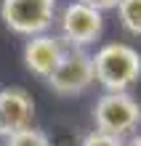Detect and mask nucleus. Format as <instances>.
<instances>
[{
    "label": "nucleus",
    "instance_id": "20e7f679",
    "mask_svg": "<svg viewBox=\"0 0 141 146\" xmlns=\"http://www.w3.org/2000/svg\"><path fill=\"white\" fill-rule=\"evenodd\" d=\"M59 21V37L67 48H80L85 50L88 45L99 42L104 35V13L93 11L83 3H67L56 16Z\"/></svg>",
    "mask_w": 141,
    "mask_h": 146
},
{
    "label": "nucleus",
    "instance_id": "9b49d317",
    "mask_svg": "<svg viewBox=\"0 0 141 146\" xmlns=\"http://www.w3.org/2000/svg\"><path fill=\"white\" fill-rule=\"evenodd\" d=\"M75 3H83V5L93 8V11H99V13H107V11H114V8H117L120 0H75Z\"/></svg>",
    "mask_w": 141,
    "mask_h": 146
},
{
    "label": "nucleus",
    "instance_id": "7ed1b4c3",
    "mask_svg": "<svg viewBox=\"0 0 141 146\" xmlns=\"http://www.w3.org/2000/svg\"><path fill=\"white\" fill-rule=\"evenodd\" d=\"M0 19L13 35H45L56 21V0H3Z\"/></svg>",
    "mask_w": 141,
    "mask_h": 146
},
{
    "label": "nucleus",
    "instance_id": "6e6552de",
    "mask_svg": "<svg viewBox=\"0 0 141 146\" xmlns=\"http://www.w3.org/2000/svg\"><path fill=\"white\" fill-rule=\"evenodd\" d=\"M114 11H117L120 27L128 35L141 37V0H120Z\"/></svg>",
    "mask_w": 141,
    "mask_h": 146
},
{
    "label": "nucleus",
    "instance_id": "9d476101",
    "mask_svg": "<svg viewBox=\"0 0 141 146\" xmlns=\"http://www.w3.org/2000/svg\"><path fill=\"white\" fill-rule=\"evenodd\" d=\"M80 146H125V141L122 138H114V135H107L101 130H91L83 135Z\"/></svg>",
    "mask_w": 141,
    "mask_h": 146
},
{
    "label": "nucleus",
    "instance_id": "39448f33",
    "mask_svg": "<svg viewBox=\"0 0 141 146\" xmlns=\"http://www.w3.org/2000/svg\"><path fill=\"white\" fill-rule=\"evenodd\" d=\"M45 82L56 96H80V93H85L96 82L91 53L80 48H67L59 66L48 74Z\"/></svg>",
    "mask_w": 141,
    "mask_h": 146
},
{
    "label": "nucleus",
    "instance_id": "f257e3e1",
    "mask_svg": "<svg viewBox=\"0 0 141 146\" xmlns=\"http://www.w3.org/2000/svg\"><path fill=\"white\" fill-rule=\"evenodd\" d=\"M91 58L96 82L109 93H125L141 80V53L130 42H104Z\"/></svg>",
    "mask_w": 141,
    "mask_h": 146
},
{
    "label": "nucleus",
    "instance_id": "423d86ee",
    "mask_svg": "<svg viewBox=\"0 0 141 146\" xmlns=\"http://www.w3.org/2000/svg\"><path fill=\"white\" fill-rule=\"evenodd\" d=\"M35 119V98L29 90L11 85L0 88V138L29 127Z\"/></svg>",
    "mask_w": 141,
    "mask_h": 146
},
{
    "label": "nucleus",
    "instance_id": "1a4fd4ad",
    "mask_svg": "<svg viewBox=\"0 0 141 146\" xmlns=\"http://www.w3.org/2000/svg\"><path fill=\"white\" fill-rule=\"evenodd\" d=\"M5 146H53V141H51V135L45 130H40V127H24V130L13 133L5 138Z\"/></svg>",
    "mask_w": 141,
    "mask_h": 146
},
{
    "label": "nucleus",
    "instance_id": "0eeeda50",
    "mask_svg": "<svg viewBox=\"0 0 141 146\" xmlns=\"http://www.w3.org/2000/svg\"><path fill=\"white\" fill-rule=\"evenodd\" d=\"M64 50H67V45L61 42V37L59 35H48V32H45V35L27 37L24 50H21V61H24V66H27L29 74L48 80V74L59 66Z\"/></svg>",
    "mask_w": 141,
    "mask_h": 146
},
{
    "label": "nucleus",
    "instance_id": "f8f14e48",
    "mask_svg": "<svg viewBox=\"0 0 141 146\" xmlns=\"http://www.w3.org/2000/svg\"><path fill=\"white\" fill-rule=\"evenodd\" d=\"M125 146H141V133L130 135V138H125Z\"/></svg>",
    "mask_w": 141,
    "mask_h": 146
},
{
    "label": "nucleus",
    "instance_id": "f03ea898",
    "mask_svg": "<svg viewBox=\"0 0 141 146\" xmlns=\"http://www.w3.org/2000/svg\"><path fill=\"white\" fill-rule=\"evenodd\" d=\"M93 130H101L114 138H130L136 135L138 125H141V104L136 96H130V90L125 93H109L104 90L96 98L93 106Z\"/></svg>",
    "mask_w": 141,
    "mask_h": 146
}]
</instances>
